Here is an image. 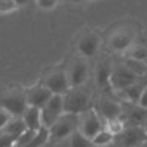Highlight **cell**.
I'll use <instances>...</instances> for the list:
<instances>
[{
  "label": "cell",
  "instance_id": "cell-25",
  "mask_svg": "<svg viewBox=\"0 0 147 147\" xmlns=\"http://www.w3.org/2000/svg\"><path fill=\"white\" fill-rule=\"evenodd\" d=\"M106 129H109L113 136H116V134L124 132V125L121 124L119 118L118 119H110V121H107V128Z\"/></svg>",
  "mask_w": 147,
  "mask_h": 147
},
{
  "label": "cell",
  "instance_id": "cell-23",
  "mask_svg": "<svg viewBox=\"0 0 147 147\" xmlns=\"http://www.w3.org/2000/svg\"><path fill=\"white\" fill-rule=\"evenodd\" d=\"M49 137H50V129L46 128V127H43V128L38 131V134H37L35 140L31 141V143L27 144V146H24V147H41V146L49 140Z\"/></svg>",
  "mask_w": 147,
  "mask_h": 147
},
{
  "label": "cell",
  "instance_id": "cell-26",
  "mask_svg": "<svg viewBox=\"0 0 147 147\" xmlns=\"http://www.w3.org/2000/svg\"><path fill=\"white\" fill-rule=\"evenodd\" d=\"M16 138H18V137L10 136V134L0 132V147H15Z\"/></svg>",
  "mask_w": 147,
  "mask_h": 147
},
{
  "label": "cell",
  "instance_id": "cell-13",
  "mask_svg": "<svg viewBox=\"0 0 147 147\" xmlns=\"http://www.w3.org/2000/svg\"><path fill=\"white\" fill-rule=\"evenodd\" d=\"M100 112L102 115L110 121V119H118L122 113V107L119 103L113 102V100H109V99H105L102 103H100Z\"/></svg>",
  "mask_w": 147,
  "mask_h": 147
},
{
  "label": "cell",
  "instance_id": "cell-12",
  "mask_svg": "<svg viewBox=\"0 0 147 147\" xmlns=\"http://www.w3.org/2000/svg\"><path fill=\"white\" fill-rule=\"evenodd\" d=\"M144 134L146 131L140 127H129L122 132V141L127 147H134L141 143V140L144 138Z\"/></svg>",
  "mask_w": 147,
  "mask_h": 147
},
{
  "label": "cell",
  "instance_id": "cell-2",
  "mask_svg": "<svg viewBox=\"0 0 147 147\" xmlns=\"http://www.w3.org/2000/svg\"><path fill=\"white\" fill-rule=\"evenodd\" d=\"M65 113V103H63V96L55 94L50 102H49L43 109H41V121H43V127L50 129L56 122L60 119Z\"/></svg>",
  "mask_w": 147,
  "mask_h": 147
},
{
  "label": "cell",
  "instance_id": "cell-22",
  "mask_svg": "<svg viewBox=\"0 0 147 147\" xmlns=\"http://www.w3.org/2000/svg\"><path fill=\"white\" fill-rule=\"evenodd\" d=\"M37 134H38V131H34V129H27L25 132H22L21 136L16 138V143H15V147H24L30 144L31 141L35 140Z\"/></svg>",
  "mask_w": 147,
  "mask_h": 147
},
{
  "label": "cell",
  "instance_id": "cell-21",
  "mask_svg": "<svg viewBox=\"0 0 147 147\" xmlns=\"http://www.w3.org/2000/svg\"><path fill=\"white\" fill-rule=\"evenodd\" d=\"M124 91V94H125V97L128 100H131V102H134V103H138V100H140V97H141V94H143V91H144V87L141 84H134V85H131V87H128V88H125V90H122Z\"/></svg>",
  "mask_w": 147,
  "mask_h": 147
},
{
  "label": "cell",
  "instance_id": "cell-18",
  "mask_svg": "<svg viewBox=\"0 0 147 147\" xmlns=\"http://www.w3.org/2000/svg\"><path fill=\"white\" fill-rule=\"evenodd\" d=\"M125 66L132 71L137 77H144L147 74V65L143 62V60H137V59H132V57H128L125 60Z\"/></svg>",
  "mask_w": 147,
  "mask_h": 147
},
{
  "label": "cell",
  "instance_id": "cell-20",
  "mask_svg": "<svg viewBox=\"0 0 147 147\" xmlns=\"http://www.w3.org/2000/svg\"><path fill=\"white\" fill-rule=\"evenodd\" d=\"M71 147H94L91 138L85 137L81 131H75L71 136Z\"/></svg>",
  "mask_w": 147,
  "mask_h": 147
},
{
  "label": "cell",
  "instance_id": "cell-10",
  "mask_svg": "<svg viewBox=\"0 0 147 147\" xmlns=\"http://www.w3.org/2000/svg\"><path fill=\"white\" fill-rule=\"evenodd\" d=\"M99 35H96L93 32L85 34L84 37H81L78 41V52L81 53L82 57H93L97 50H99Z\"/></svg>",
  "mask_w": 147,
  "mask_h": 147
},
{
  "label": "cell",
  "instance_id": "cell-24",
  "mask_svg": "<svg viewBox=\"0 0 147 147\" xmlns=\"http://www.w3.org/2000/svg\"><path fill=\"white\" fill-rule=\"evenodd\" d=\"M19 6L16 5L15 0H0V12H2V15L5 13H10V12L16 10Z\"/></svg>",
  "mask_w": 147,
  "mask_h": 147
},
{
  "label": "cell",
  "instance_id": "cell-27",
  "mask_svg": "<svg viewBox=\"0 0 147 147\" xmlns=\"http://www.w3.org/2000/svg\"><path fill=\"white\" fill-rule=\"evenodd\" d=\"M129 57L137 59V60H143V62H144V60L147 59V49H144V47H136L129 53Z\"/></svg>",
  "mask_w": 147,
  "mask_h": 147
},
{
  "label": "cell",
  "instance_id": "cell-28",
  "mask_svg": "<svg viewBox=\"0 0 147 147\" xmlns=\"http://www.w3.org/2000/svg\"><path fill=\"white\" fill-rule=\"evenodd\" d=\"M57 2L59 0H37V6L44 10H50L57 6Z\"/></svg>",
  "mask_w": 147,
  "mask_h": 147
},
{
  "label": "cell",
  "instance_id": "cell-17",
  "mask_svg": "<svg viewBox=\"0 0 147 147\" xmlns=\"http://www.w3.org/2000/svg\"><path fill=\"white\" fill-rule=\"evenodd\" d=\"M146 119H147V109L141 106L131 109V112L128 113V121L129 124H132V127H143Z\"/></svg>",
  "mask_w": 147,
  "mask_h": 147
},
{
  "label": "cell",
  "instance_id": "cell-30",
  "mask_svg": "<svg viewBox=\"0 0 147 147\" xmlns=\"http://www.w3.org/2000/svg\"><path fill=\"white\" fill-rule=\"evenodd\" d=\"M138 106L147 109V87H144V91H143V94H141V97H140V100H138Z\"/></svg>",
  "mask_w": 147,
  "mask_h": 147
},
{
  "label": "cell",
  "instance_id": "cell-33",
  "mask_svg": "<svg viewBox=\"0 0 147 147\" xmlns=\"http://www.w3.org/2000/svg\"><path fill=\"white\" fill-rule=\"evenodd\" d=\"M143 129H144V131H146V134H147V119H146V122L143 124Z\"/></svg>",
  "mask_w": 147,
  "mask_h": 147
},
{
  "label": "cell",
  "instance_id": "cell-15",
  "mask_svg": "<svg viewBox=\"0 0 147 147\" xmlns=\"http://www.w3.org/2000/svg\"><path fill=\"white\" fill-rule=\"evenodd\" d=\"M28 129L25 121L22 118H13L9 124L2 129V132H6V134H10V136H15V137H19L22 132H25Z\"/></svg>",
  "mask_w": 147,
  "mask_h": 147
},
{
  "label": "cell",
  "instance_id": "cell-31",
  "mask_svg": "<svg viewBox=\"0 0 147 147\" xmlns=\"http://www.w3.org/2000/svg\"><path fill=\"white\" fill-rule=\"evenodd\" d=\"M15 2H16V5H18V6H24V5H27V3L30 2V0H15Z\"/></svg>",
  "mask_w": 147,
  "mask_h": 147
},
{
  "label": "cell",
  "instance_id": "cell-16",
  "mask_svg": "<svg viewBox=\"0 0 147 147\" xmlns=\"http://www.w3.org/2000/svg\"><path fill=\"white\" fill-rule=\"evenodd\" d=\"M112 71L113 68L107 65V63H102L97 69L96 74V80H97V85L100 88H105L106 85H110V77H112Z\"/></svg>",
  "mask_w": 147,
  "mask_h": 147
},
{
  "label": "cell",
  "instance_id": "cell-7",
  "mask_svg": "<svg viewBox=\"0 0 147 147\" xmlns=\"http://www.w3.org/2000/svg\"><path fill=\"white\" fill-rule=\"evenodd\" d=\"M102 129H103V127H102L100 118L97 116L96 112H93V110L85 112L84 116L80 119V131L84 134L85 137H88V138H91V140H93Z\"/></svg>",
  "mask_w": 147,
  "mask_h": 147
},
{
  "label": "cell",
  "instance_id": "cell-4",
  "mask_svg": "<svg viewBox=\"0 0 147 147\" xmlns=\"http://www.w3.org/2000/svg\"><path fill=\"white\" fill-rule=\"evenodd\" d=\"M43 85L47 87L53 94H60L65 96L69 90H71V82H69V77L65 71H53L49 75H46Z\"/></svg>",
  "mask_w": 147,
  "mask_h": 147
},
{
  "label": "cell",
  "instance_id": "cell-19",
  "mask_svg": "<svg viewBox=\"0 0 147 147\" xmlns=\"http://www.w3.org/2000/svg\"><path fill=\"white\" fill-rule=\"evenodd\" d=\"M112 140H113V134L110 132L109 129L103 128L91 141H93L94 147H107L110 143H112Z\"/></svg>",
  "mask_w": 147,
  "mask_h": 147
},
{
  "label": "cell",
  "instance_id": "cell-5",
  "mask_svg": "<svg viewBox=\"0 0 147 147\" xmlns=\"http://www.w3.org/2000/svg\"><path fill=\"white\" fill-rule=\"evenodd\" d=\"M137 75L132 71H129L125 65L115 66L112 71V77H110V85L115 90H125L131 85L137 82Z\"/></svg>",
  "mask_w": 147,
  "mask_h": 147
},
{
  "label": "cell",
  "instance_id": "cell-3",
  "mask_svg": "<svg viewBox=\"0 0 147 147\" xmlns=\"http://www.w3.org/2000/svg\"><path fill=\"white\" fill-rule=\"evenodd\" d=\"M80 124L78 115L74 113H63L60 119L50 128V137L56 140H63L68 136H72L77 131V125Z\"/></svg>",
  "mask_w": 147,
  "mask_h": 147
},
{
  "label": "cell",
  "instance_id": "cell-6",
  "mask_svg": "<svg viewBox=\"0 0 147 147\" xmlns=\"http://www.w3.org/2000/svg\"><path fill=\"white\" fill-rule=\"evenodd\" d=\"M0 105H2V109L7 110L12 116H16V118H21L28 107L27 96H22V94H6V96L3 94Z\"/></svg>",
  "mask_w": 147,
  "mask_h": 147
},
{
  "label": "cell",
  "instance_id": "cell-34",
  "mask_svg": "<svg viewBox=\"0 0 147 147\" xmlns=\"http://www.w3.org/2000/svg\"><path fill=\"white\" fill-rule=\"evenodd\" d=\"M146 147H147V146H146Z\"/></svg>",
  "mask_w": 147,
  "mask_h": 147
},
{
  "label": "cell",
  "instance_id": "cell-1",
  "mask_svg": "<svg viewBox=\"0 0 147 147\" xmlns=\"http://www.w3.org/2000/svg\"><path fill=\"white\" fill-rule=\"evenodd\" d=\"M63 103H65V113H74L80 115L91 110V96L88 91L78 88H71L63 96Z\"/></svg>",
  "mask_w": 147,
  "mask_h": 147
},
{
  "label": "cell",
  "instance_id": "cell-9",
  "mask_svg": "<svg viewBox=\"0 0 147 147\" xmlns=\"http://www.w3.org/2000/svg\"><path fill=\"white\" fill-rule=\"evenodd\" d=\"M69 82H71V88H78L87 81L88 77V66L84 60H77L74 63L68 72Z\"/></svg>",
  "mask_w": 147,
  "mask_h": 147
},
{
  "label": "cell",
  "instance_id": "cell-11",
  "mask_svg": "<svg viewBox=\"0 0 147 147\" xmlns=\"http://www.w3.org/2000/svg\"><path fill=\"white\" fill-rule=\"evenodd\" d=\"M25 124L28 127V129H34V131H40L43 128V121H41V109L34 107V106H28L27 110L24 112V115L21 116Z\"/></svg>",
  "mask_w": 147,
  "mask_h": 147
},
{
  "label": "cell",
  "instance_id": "cell-29",
  "mask_svg": "<svg viewBox=\"0 0 147 147\" xmlns=\"http://www.w3.org/2000/svg\"><path fill=\"white\" fill-rule=\"evenodd\" d=\"M12 119H13V118H12V115L7 112V110L0 109V129H3Z\"/></svg>",
  "mask_w": 147,
  "mask_h": 147
},
{
  "label": "cell",
  "instance_id": "cell-32",
  "mask_svg": "<svg viewBox=\"0 0 147 147\" xmlns=\"http://www.w3.org/2000/svg\"><path fill=\"white\" fill-rule=\"evenodd\" d=\"M69 3H84V2H87V0H68Z\"/></svg>",
  "mask_w": 147,
  "mask_h": 147
},
{
  "label": "cell",
  "instance_id": "cell-14",
  "mask_svg": "<svg viewBox=\"0 0 147 147\" xmlns=\"http://www.w3.org/2000/svg\"><path fill=\"white\" fill-rule=\"evenodd\" d=\"M132 38L131 35L127 32H116L110 37V47L113 49L115 52H124L129 47Z\"/></svg>",
  "mask_w": 147,
  "mask_h": 147
},
{
  "label": "cell",
  "instance_id": "cell-8",
  "mask_svg": "<svg viewBox=\"0 0 147 147\" xmlns=\"http://www.w3.org/2000/svg\"><path fill=\"white\" fill-rule=\"evenodd\" d=\"M55 94L49 90L44 85H40V87H34L28 91L27 94V102H28V106H34V107H38V109H43L50 99Z\"/></svg>",
  "mask_w": 147,
  "mask_h": 147
}]
</instances>
